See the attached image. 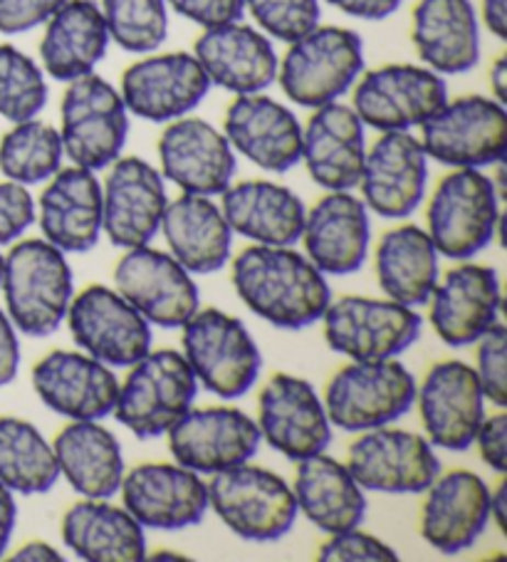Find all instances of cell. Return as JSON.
Listing matches in <instances>:
<instances>
[{
  "mask_svg": "<svg viewBox=\"0 0 507 562\" xmlns=\"http://www.w3.org/2000/svg\"><path fill=\"white\" fill-rule=\"evenodd\" d=\"M110 167L102 187V231L116 248L149 246L169 203L161 171L142 157H120Z\"/></svg>",
  "mask_w": 507,
  "mask_h": 562,
  "instance_id": "17",
  "label": "cell"
},
{
  "mask_svg": "<svg viewBox=\"0 0 507 562\" xmlns=\"http://www.w3.org/2000/svg\"><path fill=\"white\" fill-rule=\"evenodd\" d=\"M196 392L199 380L187 357L173 350H149L120 384L112 414L136 439H156L191 409Z\"/></svg>",
  "mask_w": 507,
  "mask_h": 562,
  "instance_id": "4",
  "label": "cell"
},
{
  "mask_svg": "<svg viewBox=\"0 0 507 562\" xmlns=\"http://www.w3.org/2000/svg\"><path fill=\"white\" fill-rule=\"evenodd\" d=\"M233 288L260 319L305 329L325 315L331 290L307 256L290 246H250L233 258Z\"/></svg>",
  "mask_w": 507,
  "mask_h": 562,
  "instance_id": "1",
  "label": "cell"
},
{
  "mask_svg": "<svg viewBox=\"0 0 507 562\" xmlns=\"http://www.w3.org/2000/svg\"><path fill=\"white\" fill-rule=\"evenodd\" d=\"M166 436L179 467L206 476L248 463L262 439L258 424L233 406L189 409Z\"/></svg>",
  "mask_w": 507,
  "mask_h": 562,
  "instance_id": "16",
  "label": "cell"
},
{
  "mask_svg": "<svg viewBox=\"0 0 507 562\" xmlns=\"http://www.w3.org/2000/svg\"><path fill=\"white\" fill-rule=\"evenodd\" d=\"M65 319L77 347L106 367H132L151 350L149 319L106 285L77 293Z\"/></svg>",
  "mask_w": 507,
  "mask_h": 562,
  "instance_id": "13",
  "label": "cell"
},
{
  "mask_svg": "<svg viewBox=\"0 0 507 562\" xmlns=\"http://www.w3.org/2000/svg\"><path fill=\"white\" fill-rule=\"evenodd\" d=\"M325 340L331 350L352 362L394 360L421 337L424 319L414 307L362 295H347L329 303L325 315Z\"/></svg>",
  "mask_w": 507,
  "mask_h": 562,
  "instance_id": "10",
  "label": "cell"
},
{
  "mask_svg": "<svg viewBox=\"0 0 507 562\" xmlns=\"http://www.w3.org/2000/svg\"><path fill=\"white\" fill-rule=\"evenodd\" d=\"M505 513H507V483L503 481L495 493H491V518H495V526L500 532L505 530Z\"/></svg>",
  "mask_w": 507,
  "mask_h": 562,
  "instance_id": "57",
  "label": "cell"
},
{
  "mask_svg": "<svg viewBox=\"0 0 507 562\" xmlns=\"http://www.w3.org/2000/svg\"><path fill=\"white\" fill-rule=\"evenodd\" d=\"M347 469L364 491L424 493L441 473L433 443L421 434L376 426L349 446Z\"/></svg>",
  "mask_w": 507,
  "mask_h": 562,
  "instance_id": "14",
  "label": "cell"
},
{
  "mask_svg": "<svg viewBox=\"0 0 507 562\" xmlns=\"http://www.w3.org/2000/svg\"><path fill=\"white\" fill-rule=\"evenodd\" d=\"M475 360V374L483 396L503 409L507 404V333L500 323H495L477 340Z\"/></svg>",
  "mask_w": 507,
  "mask_h": 562,
  "instance_id": "45",
  "label": "cell"
},
{
  "mask_svg": "<svg viewBox=\"0 0 507 562\" xmlns=\"http://www.w3.org/2000/svg\"><path fill=\"white\" fill-rule=\"evenodd\" d=\"M438 256L467 260L491 246L500 223V193L481 169H455L441 179L426 211Z\"/></svg>",
  "mask_w": 507,
  "mask_h": 562,
  "instance_id": "5",
  "label": "cell"
},
{
  "mask_svg": "<svg viewBox=\"0 0 507 562\" xmlns=\"http://www.w3.org/2000/svg\"><path fill=\"white\" fill-rule=\"evenodd\" d=\"M13 560L15 562H50V560L63 562L65 558L53 546H47V542L33 540V542H27V546H23L21 550H18L15 555H13Z\"/></svg>",
  "mask_w": 507,
  "mask_h": 562,
  "instance_id": "55",
  "label": "cell"
},
{
  "mask_svg": "<svg viewBox=\"0 0 507 562\" xmlns=\"http://www.w3.org/2000/svg\"><path fill=\"white\" fill-rule=\"evenodd\" d=\"M63 157L60 132L37 117L18 122L0 139V173L23 187L50 179L53 173L60 171Z\"/></svg>",
  "mask_w": 507,
  "mask_h": 562,
  "instance_id": "41",
  "label": "cell"
},
{
  "mask_svg": "<svg viewBox=\"0 0 507 562\" xmlns=\"http://www.w3.org/2000/svg\"><path fill=\"white\" fill-rule=\"evenodd\" d=\"M60 479L53 446L35 424L3 416L0 419V483L23 496H43Z\"/></svg>",
  "mask_w": 507,
  "mask_h": 562,
  "instance_id": "40",
  "label": "cell"
},
{
  "mask_svg": "<svg viewBox=\"0 0 507 562\" xmlns=\"http://www.w3.org/2000/svg\"><path fill=\"white\" fill-rule=\"evenodd\" d=\"M292 493H295L297 510L305 513L312 526L327 536L359 528L367 516L364 488L354 481L345 463L325 457V451L297 461Z\"/></svg>",
  "mask_w": 507,
  "mask_h": 562,
  "instance_id": "36",
  "label": "cell"
},
{
  "mask_svg": "<svg viewBox=\"0 0 507 562\" xmlns=\"http://www.w3.org/2000/svg\"><path fill=\"white\" fill-rule=\"evenodd\" d=\"M428 159L453 169H483L505 159L507 112L493 97L467 94L446 102L421 124Z\"/></svg>",
  "mask_w": 507,
  "mask_h": 562,
  "instance_id": "11",
  "label": "cell"
},
{
  "mask_svg": "<svg viewBox=\"0 0 507 562\" xmlns=\"http://www.w3.org/2000/svg\"><path fill=\"white\" fill-rule=\"evenodd\" d=\"M473 443L481 449V459L493 471L505 473L507 471V416L505 412H497L483 419L477 426V434Z\"/></svg>",
  "mask_w": 507,
  "mask_h": 562,
  "instance_id": "50",
  "label": "cell"
},
{
  "mask_svg": "<svg viewBox=\"0 0 507 562\" xmlns=\"http://www.w3.org/2000/svg\"><path fill=\"white\" fill-rule=\"evenodd\" d=\"M223 134L256 167L285 173L302 157V127L285 104L266 94H236L223 122Z\"/></svg>",
  "mask_w": 507,
  "mask_h": 562,
  "instance_id": "26",
  "label": "cell"
},
{
  "mask_svg": "<svg viewBox=\"0 0 507 562\" xmlns=\"http://www.w3.org/2000/svg\"><path fill=\"white\" fill-rule=\"evenodd\" d=\"M260 31L282 43H295L319 25V0H246Z\"/></svg>",
  "mask_w": 507,
  "mask_h": 562,
  "instance_id": "44",
  "label": "cell"
},
{
  "mask_svg": "<svg viewBox=\"0 0 507 562\" xmlns=\"http://www.w3.org/2000/svg\"><path fill=\"white\" fill-rule=\"evenodd\" d=\"M183 357L196 380L221 400H238L258 382L262 357L238 317L218 307L196 310L181 325Z\"/></svg>",
  "mask_w": 507,
  "mask_h": 562,
  "instance_id": "6",
  "label": "cell"
},
{
  "mask_svg": "<svg viewBox=\"0 0 507 562\" xmlns=\"http://www.w3.org/2000/svg\"><path fill=\"white\" fill-rule=\"evenodd\" d=\"M319 562H388L398 560L396 550L386 546L369 532L349 528L342 532H331L329 540L317 552Z\"/></svg>",
  "mask_w": 507,
  "mask_h": 562,
  "instance_id": "46",
  "label": "cell"
},
{
  "mask_svg": "<svg viewBox=\"0 0 507 562\" xmlns=\"http://www.w3.org/2000/svg\"><path fill=\"white\" fill-rule=\"evenodd\" d=\"M367 157L364 124L349 104L317 106L302 130V157L312 181L327 191H352Z\"/></svg>",
  "mask_w": 507,
  "mask_h": 562,
  "instance_id": "29",
  "label": "cell"
},
{
  "mask_svg": "<svg viewBox=\"0 0 507 562\" xmlns=\"http://www.w3.org/2000/svg\"><path fill=\"white\" fill-rule=\"evenodd\" d=\"M37 218L35 201L23 183L0 181V246L21 238Z\"/></svg>",
  "mask_w": 507,
  "mask_h": 562,
  "instance_id": "47",
  "label": "cell"
},
{
  "mask_svg": "<svg viewBox=\"0 0 507 562\" xmlns=\"http://www.w3.org/2000/svg\"><path fill=\"white\" fill-rule=\"evenodd\" d=\"M421 536L443 555H458L483 536L491 522V488L473 471L438 473L426 488Z\"/></svg>",
  "mask_w": 507,
  "mask_h": 562,
  "instance_id": "27",
  "label": "cell"
},
{
  "mask_svg": "<svg viewBox=\"0 0 507 562\" xmlns=\"http://www.w3.org/2000/svg\"><path fill=\"white\" fill-rule=\"evenodd\" d=\"M412 41L428 70L463 75L481 60V27L473 0H418Z\"/></svg>",
  "mask_w": 507,
  "mask_h": 562,
  "instance_id": "32",
  "label": "cell"
},
{
  "mask_svg": "<svg viewBox=\"0 0 507 562\" xmlns=\"http://www.w3.org/2000/svg\"><path fill=\"white\" fill-rule=\"evenodd\" d=\"M431 325L446 345L465 347L497 323L500 313V280L495 268L458 266L438 280L431 293Z\"/></svg>",
  "mask_w": 507,
  "mask_h": 562,
  "instance_id": "30",
  "label": "cell"
},
{
  "mask_svg": "<svg viewBox=\"0 0 507 562\" xmlns=\"http://www.w3.org/2000/svg\"><path fill=\"white\" fill-rule=\"evenodd\" d=\"M483 23L497 41L507 37V0H483Z\"/></svg>",
  "mask_w": 507,
  "mask_h": 562,
  "instance_id": "54",
  "label": "cell"
},
{
  "mask_svg": "<svg viewBox=\"0 0 507 562\" xmlns=\"http://www.w3.org/2000/svg\"><path fill=\"white\" fill-rule=\"evenodd\" d=\"M63 542L87 562H139L146 558V538L129 510L106 498L75 503L63 518Z\"/></svg>",
  "mask_w": 507,
  "mask_h": 562,
  "instance_id": "38",
  "label": "cell"
},
{
  "mask_svg": "<svg viewBox=\"0 0 507 562\" xmlns=\"http://www.w3.org/2000/svg\"><path fill=\"white\" fill-rule=\"evenodd\" d=\"M53 451L60 476L84 498H112L124 479L116 436L100 422H72L55 436Z\"/></svg>",
  "mask_w": 507,
  "mask_h": 562,
  "instance_id": "37",
  "label": "cell"
},
{
  "mask_svg": "<svg viewBox=\"0 0 507 562\" xmlns=\"http://www.w3.org/2000/svg\"><path fill=\"white\" fill-rule=\"evenodd\" d=\"M416 380L402 362H352L331 376L325 392L329 424L342 431L362 434L394 424L412 412Z\"/></svg>",
  "mask_w": 507,
  "mask_h": 562,
  "instance_id": "9",
  "label": "cell"
},
{
  "mask_svg": "<svg viewBox=\"0 0 507 562\" xmlns=\"http://www.w3.org/2000/svg\"><path fill=\"white\" fill-rule=\"evenodd\" d=\"M258 429L272 449L290 461L322 453L331 443V424L325 404L307 380L275 374L258 400Z\"/></svg>",
  "mask_w": 507,
  "mask_h": 562,
  "instance_id": "19",
  "label": "cell"
},
{
  "mask_svg": "<svg viewBox=\"0 0 507 562\" xmlns=\"http://www.w3.org/2000/svg\"><path fill=\"white\" fill-rule=\"evenodd\" d=\"M364 70V43L349 27L317 25L290 43L278 65L282 92L307 110H317L352 90Z\"/></svg>",
  "mask_w": 507,
  "mask_h": 562,
  "instance_id": "3",
  "label": "cell"
},
{
  "mask_svg": "<svg viewBox=\"0 0 507 562\" xmlns=\"http://www.w3.org/2000/svg\"><path fill=\"white\" fill-rule=\"evenodd\" d=\"M161 177L183 193L218 196L236 177V151L226 134L199 117L169 122L159 137Z\"/></svg>",
  "mask_w": 507,
  "mask_h": 562,
  "instance_id": "22",
  "label": "cell"
},
{
  "mask_svg": "<svg viewBox=\"0 0 507 562\" xmlns=\"http://www.w3.org/2000/svg\"><path fill=\"white\" fill-rule=\"evenodd\" d=\"M60 104V139L75 167L100 171L122 157L129 110L116 87L100 75L67 82Z\"/></svg>",
  "mask_w": 507,
  "mask_h": 562,
  "instance_id": "8",
  "label": "cell"
},
{
  "mask_svg": "<svg viewBox=\"0 0 507 562\" xmlns=\"http://www.w3.org/2000/svg\"><path fill=\"white\" fill-rule=\"evenodd\" d=\"M193 57L211 85L233 94H256L278 80L280 60L270 37L240 21L206 27L193 45Z\"/></svg>",
  "mask_w": 507,
  "mask_h": 562,
  "instance_id": "28",
  "label": "cell"
},
{
  "mask_svg": "<svg viewBox=\"0 0 507 562\" xmlns=\"http://www.w3.org/2000/svg\"><path fill=\"white\" fill-rule=\"evenodd\" d=\"M33 386L47 409L72 422H100L114 412L120 380L82 352L55 350L33 367Z\"/></svg>",
  "mask_w": 507,
  "mask_h": 562,
  "instance_id": "25",
  "label": "cell"
},
{
  "mask_svg": "<svg viewBox=\"0 0 507 562\" xmlns=\"http://www.w3.org/2000/svg\"><path fill=\"white\" fill-rule=\"evenodd\" d=\"M491 90H493V100L500 104L507 102V57L500 55L491 67Z\"/></svg>",
  "mask_w": 507,
  "mask_h": 562,
  "instance_id": "56",
  "label": "cell"
},
{
  "mask_svg": "<svg viewBox=\"0 0 507 562\" xmlns=\"http://www.w3.org/2000/svg\"><path fill=\"white\" fill-rule=\"evenodd\" d=\"M15 520H18V506H15L13 491L0 483V558H3V552L8 550V542H11Z\"/></svg>",
  "mask_w": 507,
  "mask_h": 562,
  "instance_id": "53",
  "label": "cell"
},
{
  "mask_svg": "<svg viewBox=\"0 0 507 562\" xmlns=\"http://www.w3.org/2000/svg\"><path fill=\"white\" fill-rule=\"evenodd\" d=\"M0 278H3V256H0Z\"/></svg>",
  "mask_w": 507,
  "mask_h": 562,
  "instance_id": "59",
  "label": "cell"
},
{
  "mask_svg": "<svg viewBox=\"0 0 507 562\" xmlns=\"http://www.w3.org/2000/svg\"><path fill=\"white\" fill-rule=\"evenodd\" d=\"M209 508L216 510L228 530L250 542L285 538L300 513L288 481L250 463L213 473Z\"/></svg>",
  "mask_w": 507,
  "mask_h": 562,
  "instance_id": "7",
  "label": "cell"
},
{
  "mask_svg": "<svg viewBox=\"0 0 507 562\" xmlns=\"http://www.w3.org/2000/svg\"><path fill=\"white\" fill-rule=\"evenodd\" d=\"M110 47L100 5L94 0H67L45 23L41 41L43 72L57 82H72L92 75Z\"/></svg>",
  "mask_w": 507,
  "mask_h": 562,
  "instance_id": "35",
  "label": "cell"
},
{
  "mask_svg": "<svg viewBox=\"0 0 507 562\" xmlns=\"http://www.w3.org/2000/svg\"><path fill=\"white\" fill-rule=\"evenodd\" d=\"M211 90V80L191 53L149 55L122 75V100L134 117L169 124L191 114Z\"/></svg>",
  "mask_w": 507,
  "mask_h": 562,
  "instance_id": "18",
  "label": "cell"
},
{
  "mask_svg": "<svg viewBox=\"0 0 507 562\" xmlns=\"http://www.w3.org/2000/svg\"><path fill=\"white\" fill-rule=\"evenodd\" d=\"M151 560H187L183 555H173V552H156Z\"/></svg>",
  "mask_w": 507,
  "mask_h": 562,
  "instance_id": "58",
  "label": "cell"
},
{
  "mask_svg": "<svg viewBox=\"0 0 507 562\" xmlns=\"http://www.w3.org/2000/svg\"><path fill=\"white\" fill-rule=\"evenodd\" d=\"M327 3L362 21H384L402 8L404 0H327Z\"/></svg>",
  "mask_w": 507,
  "mask_h": 562,
  "instance_id": "52",
  "label": "cell"
},
{
  "mask_svg": "<svg viewBox=\"0 0 507 562\" xmlns=\"http://www.w3.org/2000/svg\"><path fill=\"white\" fill-rule=\"evenodd\" d=\"M0 288L11 323L27 337H47L63 325L75 278L60 248L45 238H31L3 258Z\"/></svg>",
  "mask_w": 507,
  "mask_h": 562,
  "instance_id": "2",
  "label": "cell"
},
{
  "mask_svg": "<svg viewBox=\"0 0 507 562\" xmlns=\"http://www.w3.org/2000/svg\"><path fill=\"white\" fill-rule=\"evenodd\" d=\"M187 21L206 27L238 23L246 13V0H166Z\"/></svg>",
  "mask_w": 507,
  "mask_h": 562,
  "instance_id": "49",
  "label": "cell"
},
{
  "mask_svg": "<svg viewBox=\"0 0 507 562\" xmlns=\"http://www.w3.org/2000/svg\"><path fill=\"white\" fill-rule=\"evenodd\" d=\"M18 367H21V342H18V333L11 317L0 310V386L15 380Z\"/></svg>",
  "mask_w": 507,
  "mask_h": 562,
  "instance_id": "51",
  "label": "cell"
},
{
  "mask_svg": "<svg viewBox=\"0 0 507 562\" xmlns=\"http://www.w3.org/2000/svg\"><path fill=\"white\" fill-rule=\"evenodd\" d=\"M376 280L394 303L426 305L438 283V250L428 231L412 223L388 231L376 248Z\"/></svg>",
  "mask_w": 507,
  "mask_h": 562,
  "instance_id": "39",
  "label": "cell"
},
{
  "mask_svg": "<svg viewBox=\"0 0 507 562\" xmlns=\"http://www.w3.org/2000/svg\"><path fill=\"white\" fill-rule=\"evenodd\" d=\"M124 508L142 528L183 530L206 518L209 483L179 463H144L122 479Z\"/></svg>",
  "mask_w": 507,
  "mask_h": 562,
  "instance_id": "20",
  "label": "cell"
},
{
  "mask_svg": "<svg viewBox=\"0 0 507 562\" xmlns=\"http://www.w3.org/2000/svg\"><path fill=\"white\" fill-rule=\"evenodd\" d=\"M416 402L428 441L455 453L471 449L485 419V396L473 367L461 360L433 364L416 390Z\"/></svg>",
  "mask_w": 507,
  "mask_h": 562,
  "instance_id": "21",
  "label": "cell"
},
{
  "mask_svg": "<svg viewBox=\"0 0 507 562\" xmlns=\"http://www.w3.org/2000/svg\"><path fill=\"white\" fill-rule=\"evenodd\" d=\"M302 244L319 273L352 276L362 270L372 246V221L362 199L329 191L305 213Z\"/></svg>",
  "mask_w": 507,
  "mask_h": 562,
  "instance_id": "24",
  "label": "cell"
},
{
  "mask_svg": "<svg viewBox=\"0 0 507 562\" xmlns=\"http://www.w3.org/2000/svg\"><path fill=\"white\" fill-rule=\"evenodd\" d=\"M221 196V211L233 234L258 246H292L300 240L307 209L292 189L252 179L228 187Z\"/></svg>",
  "mask_w": 507,
  "mask_h": 562,
  "instance_id": "33",
  "label": "cell"
},
{
  "mask_svg": "<svg viewBox=\"0 0 507 562\" xmlns=\"http://www.w3.org/2000/svg\"><path fill=\"white\" fill-rule=\"evenodd\" d=\"M114 290L149 319V325L181 327L201 305L199 285L171 254L149 246L129 248L114 268Z\"/></svg>",
  "mask_w": 507,
  "mask_h": 562,
  "instance_id": "15",
  "label": "cell"
},
{
  "mask_svg": "<svg viewBox=\"0 0 507 562\" xmlns=\"http://www.w3.org/2000/svg\"><path fill=\"white\" fill-rule=\"evenodd\" d=\"M41 228L63 254H87L102 234V183L82 167L60 169L41 193Z\"/></svg>",
  "mask_w": 507,
  "mask_h": 562,
  "instance_id": "31",
  "label": "cell"
},
{
  "mask_svg": "<svg viewBox=\"0 0 507 562\" xmlns=\"http://www.w3.org/2000/svg\"><path fill=\"white\" fill-rule=\"evenodd\" d=\"M428 181V157L421 142L408 132H382L367 151L362 177V201L382 218H406L424 201Z\"/></svg>",
  "mask_w": 507,
  "mask_h": 562,
  "instance_id": "23",
  "label": "cell"
},
{
  "mask_svg": "<svg viewBox=\"0 0 507 562\" xmlns=\"http://www.w3.org/2000/svg\"><path fill=\"white\" fill-rule=\"evenodd\" d=\"M67 0H0V33L21 35L45 25Z\"/></svg>",
  "mask_w": 507,
  "mask_h": 562,
  "instance_id": "48",
  "label": "cell"
},
{
  "mask_svg": "<svg viewBox=\"0 0 507 562\" xmlns=\"http://www.w3.org/2000/svg\"><path fill=\"white\" fill-rule=\"evenodd\" d=\"M47 104L43 67L13 45L0 43V117L8 122L35 120Z\"/></svg>",
  "mask_w": 507,
  "mask_h": 562,
  "instance_id": "43",
  "label": "cell"
},
{
  "mask_svg": "<svg viewBox=\"0 0 507 562\" xmlns=\"http://www.w3.org/2000/svg\"><path fill=\"white\" fill-rule=\"evenodd\" d=\"M110 41L126 53L149 55L169 35L166 0H102L100 5Z\"/></svg>",
  "mask_w": 507,
  "mask_h": 562,
  "instance_id": "42",
  "label": "cell"
},
{
  "mask_svg": "<svg viewBox=\"0 0 507 562\" xmlns=\"http://www.w3.org/2000/svg\"><path fill=\"white\" fill-rule=\"evenodd\" d=\"M352 110L364 127L408 132L433 117L448 102L446 80L418 65H384L354 82Z\"/></svg>",
  "mask_w": 507,
  "mask_h": 562,
  "instance_id": "12",
  "label": "cell"
},
{
  "mask_svg": "<svg viewBox=\"0 0 507 562\" xmlns=\"http://www.w3.org/2000/svg\"><path fill=\"white\" fill-rule=\"evenodd\" d=\"M171 256L189 273L209 276L230 260L233 231L218 203L201 193H181L166 203L161 228Z\"/></svg>",
  "mask_w": 507,
  "mask_h": 562,
  "instance_id": "34",
  "label": "cell"
}]
</instances>
